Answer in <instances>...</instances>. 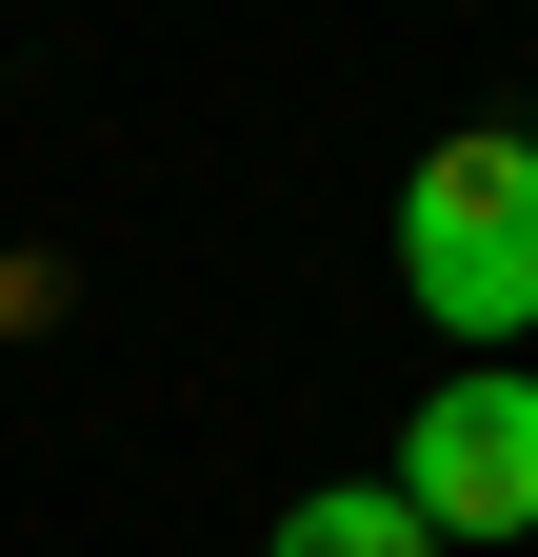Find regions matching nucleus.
<instances>
[{"label": "nucleus", "instance_id": "obj_3", "mask_svg": "<svg viewBox=\"0 0 538 557\" xmlns=\"http://www.w3.org/2000/svg\"><path fill=\"white\" fill-rule=\"evenodd\" d=\"M259 557H439L419 518H399V478H319V498H280V537Z\"/></svg>", "mask_w": 538, "mask_h": 557}, {"label": "nucleus", "instance_id": "obj_1", "mask_svg": "<svg viewBox=\"0 0 538 557\" xmlns=\"http://www.w3.org/2000/svg\"><path fill=\"white\" fill-rule=\"evenodd\" d=\"M399 299H419L458 359H499V338L538 319V139L458 120L419 180H399Z\"/></svg>", "mask_w": 538, "mask_h": 557}, {"label": "nucleus", "instance_id": "obj_2", "mask_svg": "<svg viewBox=\"0 0 538 557\" xmlns=\"http://www.w3.org/2000/svg\"><path fill=\"white\" fill-rule=\"evenodd\" d=\"M399 518L419 537H538V379L518 359H458L399 418Z\"/></svg>", "mask_w": 538, "mask_h": 557}]
</instances>
